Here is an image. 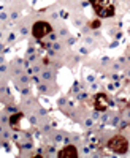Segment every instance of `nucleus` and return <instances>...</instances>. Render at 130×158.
Segmentation results:
<instances>
[{
    "label": "nucleus",
    "mask_w": 130,
    "mask_h": 158,
    "mask_svg": "<svg viewBox=\"0 0 130 158\" xmlns=\"http://www.w3.org/2000/svg\"><path fill=\"white\" fill-rule=\"evenodd\" d=\"M48 38H49V41H51V43L57 41V33H54V32H51V33L48 35Z\"/></svg>",
    "instance_id": "1a4fd4ad"
},
{
    "label": "nucleus",
    "mask_w": 130,
    "mask_h": 158,
    "mask_svg": "<svg viewBox=\"0 0 130 158\" xmlns=\"http://www.w3.org/2000/svg\"><path fill=\"white\" fill-rule=\"evenodd\" d=\"M34 52H35V48H34V46H30V48H29V49H27V55H30V54H34Z\"/></svg>",
    "instance_id": "2eb2a0df"
},
{
    "label": "nucleus",
    "mask_w": 130,
    "mask_h": 158,
    "mask_svg": "<svg viewBox=\"0 0 130 158\" xmlns=\"http://www.w3.org/2000/svg\"><path fill=\"white\" fill-rule=\"evenodd\" d=\"M22 120V114H19V112H14L13 116L10 117V127L13 128V130H19L21 128V123L19 122Z\"/></svg>",
    "instance_id": "423d86ee"
},
{
    "label": "nucleus",
    "mask_w": 130,
    "mask_h": 158,
    "mask_svg": "<svg viewBox=\"0 0 130 158\" xmlns=\"http://www.w3.org/2000/svg\"><path fill=\"white\" fill-rule=\"evenodd\" d=\"M3 51V44H2V43H0V52Z\"/></svg>",
    "instance_id": "f3484780"
},
{
    "label": "nucleus",
    "mask_w": 130,
    "mask_h": 158,
    "mask_svg": "<svg viewBox=\"0 0 130 158\" xmlns=\"http://www.w3.org/2000/svg\"><path fill=\"white\" fill-rule=\"evenodd\" d=\"M102 27V21H100V17H97V19H94V21L89 22V29H100Z\"/></svg>",
    "instance_id": "0eeeda50"
},
{
    "label": "nucleus",
    "mask_w": 130,
    "mask_h": 158,
    "mask_svg": "<svg viewBox=\"0 0 130 158\" xmlns=\"http://www.w3.org/2000/svg\"><path fill=\"white\" fill-rule=\"evenodd\" d=\"M14 40H16V33H10V35H8V40H7L8 43L14 41Z\"/></svg>",
    "instance_id": "9b49d317"
},
{
    "label": "nucleus",
    "mask_w": 130,
    "mask_h": 158,
    "mask_svg": "<svg viewBox=\"0 0 130 158\" xmlns=\"http://www.w3.org/2000/svg\"><path fill=\"white\" fill-rule=\"evenodd\" d=\"M59 158H78V149L73 144L65 145V147L59 152Z\"/></svg>",
    "instance_id": "39448f33"
},
{
    "label": "nucleus",
    "mask_w": 130,
    "mask_h": 158,
    "mask_svg": "<svg viewBox=\"0 0 130 158\" xmlns=\"http://www.w3.org/2000/svg\"><path fill=\"white\" fill-rule=\"evenodd\" d=\"M119 122H121L119 117H114V119H113V125H114V127H116V125H119Z\"/></svg>",
    "instance_id": "4468645a"
},
{
    "label": "nucleus",
    "mask_w": 130,
    "mask_h": 158,
    "mask_svg": "<svg viewBox=\"0 0 130 158\" xmlns=\"http://www.w3.org/2000/svg\"><path fill=\"white\" fill-rule=\"evenodd\" d=\"M0 63H3V55H2V57H0Z\"/></svg>",
    "instance_id": "6ab92c4d"
},
{
    "label": "nucleus",
    "mask_w": 130,
    "mask_h": 158,
    "mask_svg": "<svg viewBox=\"0 0 130 158\" xmlns=\"http://www.w3.org/2000/svg\"><path fill=\"white\" fill-rule=\"evenodd\" d=\"M41 78L45 79V81H51V79L54 78V74H52V71L46 70V71H43V73H41Z\"/></svg>",
    "instance_id": "6e6552de"
},
{
    "label": "nucleus",
    "mask_w": 130,
    "mask_h": 158,
    "mask_svg": "<svg viewBox=\"0 0 130 158\" xmlns=\"http://www.w3.org/2000/svg\"><path fill=\"white\" fill-rule=\"evenodd\" d=\"M110 104H113V101H111L110 96H106L105 93H97L95 98H94V108H95V111H103V112H105Z\"/></svg>",
    "instance_id": "20e7f679"
},
{
    "label": "nucleus",
    "mask_w": 130,
    "mask_h": 158,
    "mask_svg": "<svg viewBox=\"0 0 130 158\" xmlns=\"http://www.w3.org/2000/svg\"><path fill=\"white\" fill-rule=\"evenodd\" d=\"M106 147L117 155H124L129 152V141H127V137L122 136V134H116V136H113L108 141Z\"/></svg>",
    "instance_id": "f03ea898"
},
{
    "label": "nucleus",
    "mask_w": 130,
    "mask_h": 158,
    "mask_svg": "<svg viewBox=\"0 0 130 158\" xmlns=\"http://www.w3.org/2000/svg\"><path fill=\"white\" fill-rule=\"evenodd\" d=\"M21 33H22V35H29V29L27 27H21Z\"/></svg>",
    "instance_id": "ddd939ff"
},
{
    "label": "nucleus",
    "mask_w": 130,
    "mask_h": 158,
    "mask_svg": "<svg viewBox=\"0 0 130 158\" xmlns=\"http://www.w3.org/2000/svg\"><path fill=\"white\" fill-rule=\"evenodd\" d=\"M2 38H3V33H2V32H0V40H2Z\"/></svg>",
    "instance_id": "aec40b11"
},
{
    "label": "nucleus",
    "mask_w": 130,
    "mask_h": 158,
    "mask_svg": "<svg viewBox=\"0 0 130 158\" xmlns=\"http://www.w3.org/2000/svg\"><path fill=\"white\" fill-rule=\"evenodd\" d=\"M30 32H32L35 40L40 41V40H43V38L48 37V35L52 32V25L49 24L48 21H37V22H34Z\"/></svg>",
    "instance_id": "7ed1b4c3"
},
{
    "label": "nucleus",
    "mask_w": 130,
    "mask_h": 158,
    "mask_svg": "<svg viewBox=\"0 0 130 158\" xmlns=\"http://www.w3.org/2000/svg\"><path fill=\"white\" fill-rule=\"evenodd\" d=\"M7 13H0V19H3V21H7Z\"/></svg>",
    "instance_id": "dca6fc26"
},
{
    "label": "nucleus",
    "mask_w": 130,
    "mask_h": 158,
    "mask_svg": "<svg viewBox=\"0 0 130 158\" xmlns=\"http://www.w3.org/2000/svg\"><path fill=\"white\" fill-rule=\"evenodd\" d=\"M59 35H60V37H67V35H68V30L65 27H62L60 30H59Z\"/></svg>",
    "instance_id": "9d476101"
},
{
    "label": "nucleus",
    "mask_w": 130,
    "mask_h": 158,
    "mask_svg": "<svg viewBox=\"0 0 130 158\" xmlns=\"http://www.w3.org/2000/svg\"><path fill=\"white\" fill-rule=\"evenodd\" d=\"M89 3L92 5L95 14L102 19V17H113L116 14V8L111 5L110 0H89Z\"/></svg>",
    "instance_id": "f257e3e1"
},
{
    "label": "nucleus",
    "mask_w": 130,
    "mask_h": 158,
    "mask_svg": "<svg viewBox=\"0 0 130 158\" xmlns=\"http://www.w3.org/2000/svg\"><path fill=\"white\" fill-rule=\"evenodd\" d=\"M2 131H3V127H2V123H0V134H2Z\"/></svg>",
    "instance_id": "a211bd4d"
},
{
    "label": "nucleus",
    "mask_w": 130,
    "mask_h": 158,
    "mask_svg": "<svg viewBox=\"0 0 130 158\" xmlns=\"http://www.w3.org/2000/svg\"><path fill=\"white\" fill-rule=\"evenodd\" d=\"M92 123H94V122H92V119H86V122H84V125H86V127H92Z\"/></svg>",
    "instance_id": "f8f14e48"
}]
</instances>
